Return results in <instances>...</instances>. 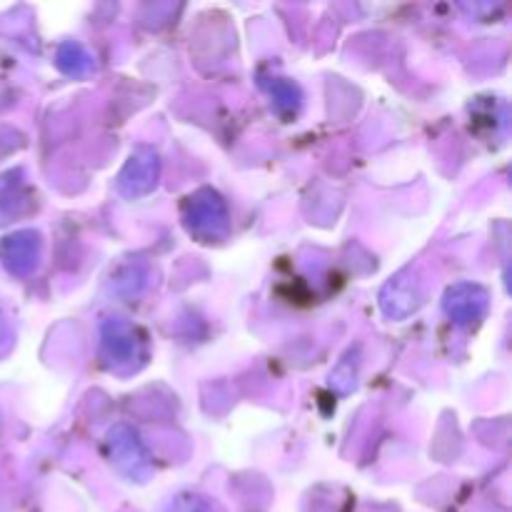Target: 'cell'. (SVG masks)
Instances as JSON below:
<instances>
[{
    "label": "cell",
    "instance_id": "6da1fadb",
    "mask_svg": "<svg viewBox=\"0 0 512 512\" xmlns=\"http://www.w3.org/2000/svg\"><path fill=\"white\" fill-rule=\"evenodd\" d=\"M0 255L13 273H25L30 265H35V238L30 233L10 235L0 245Z\"/></svg>",
    "mask_w": 512,
    "mask_h": 512
},
{
    "label": "cell",
    "instance_id": "7a4b0ae2",
    "mask_svg": "<svg viewBox=\"0 0 512 512\" xmlns=\"http://www.w3.org/2000/svg\"><path fill=\"white\" fill-rule=\"evenodd\" d=\"M125 173H133L138 178L133 183V188H130V193H143V190H148L155 183V155H148L145 160L130 158Z\"/></svg>",
    "mask_w": 512,
    "mask_h": 512
},
{
    "label": "cell",
    "instance_id": "3957f363",
    "mask_svg": "<svg viewBox=\"0 0 512 512\" xmlns=\"http://www.w3.org/2000/svg\"><path fill=\"white\" fill-rule=\"evenodd\" d=\"M170 512H208V505L200 503L198 498H180Z\"/></svg>",
    "mask_w": 512,
    "mask_h": 512
}]
</instances>
